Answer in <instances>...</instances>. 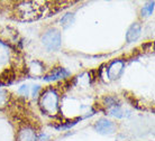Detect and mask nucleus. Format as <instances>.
<instances>
[{
	"instance_id": "nucleus-1",
	"label": "nucleus",
	"mask_w": 155,
	"mask_h": 141,
	"mask_svg": "<svg viewBox=\"0 0 155 141\" xmlns=\"http://www.w3.org/2000/svg\"><path fill=\"white\" fill-rule=\"evenodd\" d=\"M45 1H23L16 7L17 16L23 20H35L41 18L45 14V9L48 6Z\"/></svg>"
},
{
	"instance_id": "nucleus-2",
	"label": "nucleus",
	"mask_w": 155,
	"mask_h": 141,
	"mask_svg": "<svg viewBox=\"0 0 155 141\" xmlns=\"http://www.w3.org/2000/svg\"><path fill=\"white\" fill-rule=\"evenodd\" d=\"M41 109L44 113L48 115H55L58 112V95L53 88L44 91L39 100Z\"/></svg>"
},
{
	"instance_id": "nucleus-3",
	"label": "nucleus",
	"mask_w": 155,
	"mask_h": 141,
	"mask_svg": "<svg viewBox=\"0 0 155 141\" xmlns=\"http://www.w3.org/2000/svg\"><path fill=\"white\" fill-rule=\"evenodd\" d=\"M43 45L48 50H58L61 47V33L55 29H48L42 37Z\"/></svg>"
},
{
	"instance_id": "nucleus-4",
	"label": "nucleus",
	"mask_w": 155,
	"mask_h": 141,
	"mask_svg": "<svg viewBox=\"0 0 155 141\" xmlns=\"http://www.w3.org/2000/svg\"><path fill=\"white\" fill-rule=\"evenodd\" d=\"M96 130L101 134H111L116 131V124L107 119H100L96 123Z\"/></svg>"
},
{
	"instance_id": "nucleus-5",
	"label": "nucleus",
	"mask_w": 155,
	"mask_h": 141,
	"mask_svg": "<svg viewBox=\"0 0 155 141\" xmlns=\"http://www.w3.org/2000/svg\"><path fill=\"white\" fill-rule=\"evenodd\" d=\"M37 134L36 131L31 127L25 126L18 131L17 134V141H36Z\"/></svg>"
},
{
	"instance_id": "nucleus-6",
	"label": "nucleus",
	"mask_w": 155,
	"mask_h": 141,
	"mask_svg": "<svg viewBox=\"0 0 155 141\" xmlns=\"http://www.w3.org/2000/svg\"><path fill=\"white\" fill-rule=\"evenodd\" d=\"M125 69V63L123 61H115L109 65L108 67V77L111 80H116L121 75V73Z\"/></svg>"
},
{
	"instance_id": "nucleus-7",
	"label": "nucleus",
	"mask_w": 155,
	"mask_h": 141,
	"mask_svg": "<svg viewBox=\"0 0 155 141\" xmlns=\"http://www.w3.org/2000/svg\"><path fill=\"white\" fill-rule=\"evenodd\" d=\"M70 73L68 72L65 69H62V67H58V69H54L53 71H51V73H48L47 75L44 76V81H47V82H52V81H56L60 80V79H64V77L69 76Z\"/></svg>"
},
{
	"instance_id": "nucleus-8",
	"label": "nucleus",
	"mask_w": 155,
	"mask_h": 141,
	"mask_svg": "<svg viewBox=\"0 0 155 141\" xmlns=\"http://www.w3.org/2000/svg\"><path fill=\"white\" fill-rule=\"evenodd\" d=\"M140 31H142V29H140V24L135 23L134 25H132V26L129 27V29H128L127 35H126V39H127V42L128 43L135 42L136 39L140 36Z\"/></svg>"
},
{
	"instance_id": "nucleus-9",
	"label": "nucleus",
	"mask_w": 155,
	"mask_h": 141,
	"mask_svg": "<svg viewBox=\"0 0 155 141\" xmlns=\"http://www.w3.org/2000/svg\"><path fill=\"white\" fill-rule=\"evenodd\" d=\"M43 71H44V67H43V65L39 62H33L31 64V66H29V73H31L33 76L42 75Z\"/></svg>"
},
{
	"instance_id": "nucleus-10",
	"label": "nucleus",
	"mask_w": 155,
	"mask_h": 141,
	"mask_svg": "<svg viewBox=\"0 0 155 141\" xmlns=\"http://www.w3.org/2000/svg\"><path fill=\"white\" fill-rule=\"evenodd\" d=\"M15 79V75H14V72L12 71H5L1 75H0V83L1 84H10Z\"/></svg>"
},
{
	"instance_id": "nucleus-11",
	"label": "nucleus",
	"mask_w": 155,
	"mask_h": 141,
	"mask_svg": "<svg viewBox=\"0 0 155 141\" xmlns=\"http://www.w3.org/2000/svg\"><path fill=\"white\" fill-rule=\"evenodd\" d=\"M10 99V94L6 90H0V110L8 105Z\"/></svg>"
},
{
	"instance_id": "nucleus-12",
	"label": "nucleus",
	"mask_w": 155,
	"mask_h": 141,
	"mask_svg": "<svg viewBox=\"0 0 155 141\" xmlns=\"http://www.w3.org/2000/svg\"><path fill=\"white\" fill-rule=\"evenodd\" d=\"M74 21V15L73 14H66L62 17L61 19V25H62L64 28H68L70 27Z\"/></svg>"
},
{
	"instance_id": "nucleus-13",
	"label": "nucleus",
	"mask_w": 155,
	"mask_h": 141,
	"mask_svg": "<svg viewBox=\"0 0 155 141\" xmlns=\"http://www.w3.org/2000/svg\"><path fill=\"white\" fill-rule=\"evenodd\" d=\"M153 9H154V1H151V2H148L144 6V8L142 9V14L145 16H150L152 15Z\"/></svg>"
},
{
	"instance_id": "nucleus-14",
	"label": "nucleus",
	"mask_w": 155,
	"mask_h": 141,
	"mask_svg": "<svg viewBox=\"0 0 155 141\" xmlns=\"http://www.w3.org/2000/svg\"><path fill=\"white\" fill-rule=\"evenodd\" d=\"M18 93L24 96H27L28 94H29V88H28L27 85H23V86L18 90Z\"/></svg>"
},
{
	"instance_id": "nucleus-15",
	"label": "nucleus",
	"mask_w": 155,
	"mask_h": 141,
	"mask_svg": "<svg viewBox=\"0 0 155 141\" xmlns=\"http://www.w3.org/2000/svg\"><path fill=\"white\" fill-rule=\"evenodd\" d=\"M38 90H39V86H38V85H36V88H33V95H34V96L37 95V92H38Z\"/></svg>"
}]
</instances>
